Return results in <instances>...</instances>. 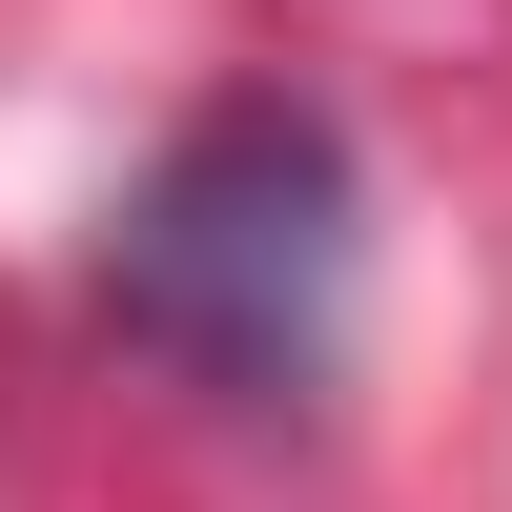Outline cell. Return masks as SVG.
I'll return each instance as SVG.
<instances>
[{"instance_id":"cell-1","label":"cell","mask_w":512,"mask_h":512,"mask_svg":"<svg viewBox=\"0 0 512 512\" xmlns=\"http://www.w3.org/2000/svg\"><path fill=\"white\" fill-rule=\"evenodd\" d=\"M349 144H328V103H287V82H246V103H205L185 144L123 185V246H103V308L144 328L185 390L226 410H308L328 349H349Z\"/></svg>"}]
</instances>
